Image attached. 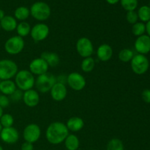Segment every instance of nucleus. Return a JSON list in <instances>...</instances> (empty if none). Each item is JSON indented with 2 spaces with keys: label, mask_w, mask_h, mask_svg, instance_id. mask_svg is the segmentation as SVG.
Instances as JSON below:
<instances>
[{
  "label": "nucleus",
  "mask_w": 150,
  "mask_h": 150,
  "mask_svg": "<svg viewBox=\"0 0 150 150\" xmlns=\"http://www.w3.org/2000/svg\"><path fill=\"white\" fill-rule=\"evenodd\" d=\"M69 135L67 126L62 122H54L48 126L45 131V138L51 144H60L64 142Z\"/></svg>",
  "instance_id": "obj_1"
},
{
  "label": "nucleus",
  "mask_w": 150,
  "mask_h": 150,
  "mask_svg": "<svg viewBox=\"0 0 150 150\" xmlns=\"http://www.w3.org/2000/svg\"><path fill=\"white\" fill-rule=\"evenodd\" d=\"M15 83L18 89L25 92L33 89L35 83V76L29 70H19L15 76Z\"/></svg>",
  "instance_id": "obj_2"
},
{
  "label": "nucleus",
  "mask_w": 150,
  "mask_h": 150,
  "mask_svg": "<svg viewBox=\"0 0 150 150\" xmlns=\"http://www.w3.org/2000/svg\"><path fill=\"white\" fill-rule=\"evenodd\" d=\"M57 83V77L54 74L50 73H45L44 74L38 76L35 80V86L37 91L40 93H46L50 92L51 88Z\"/></svg>",
  "instance_id": "obj_3"
},
{
  "label": "nucleus",
  "mask_w": 150,
  "mask_h": 150,
  "mask_svg": "<svg viewBox=\"0 0 150 150\" xmlns=\"http://www.w3.org/2000/svg\"><path fill=\"white\" fill-rule=\"evenodd\" d=\"M30 15L39 21H44L49 18L51 14V7L43 1L35 2L30 7Z\"/></svg>",
  "instance_id": "obj_4"
},
{
  "label": "nucleus",
  "mask_w": 150,
  "mask_h": 150,
  "mask_svg": "<svg viewBox=\"0 0 150 150\" xmlns=\"http://www.w3.org/2000/svg\"><path fill=\"white\" fill-rule=\"evenodd\" d=\"M18 72V67L14 61L7 59L0 60V79L10 80Z\"/></svg>",
  "instance_id": "obj_5"
},
{
  "label": "nucleus",
  "mask_w": 150,
  "mask_h": 150,
  "mask_svg": "<svg viewBox=\"0 0 150 150\" xmlns=\"http://www.w3.org/2000/svg\"><path fill=\"white\" fill-rule=\"evenodd\" d=\"M130 67L134 73L137 75H143L149 70V59L145 55L138 54L133 56L130 61Z\"/></svg>",
  "instance_id": "obj_6"
},
{
  "label": "nucleus",
  "mask_w": 150,
  "mask_h": 150,
  "mask_svg": "<svg viewBox=\"0 0 150 150\" xmlns=\"http://www.w3.org/2000/svg\"><path fill=\"white\" fill-rule=\"evenodd\" d=\"M25 46V42L23 38L18 36H13L8 38L4 43V50L10 55H17L22 52Z\"/></svg>",
  "instance_id": "obj_7"
},
{
  "label": "nucleus",
  "mask_w": 150,
  "mask_h": 150,
  "mask_svg": "<svg viewBox=\"0 0 150 150\" xmlns=\"http://www.w3.org/2000/svg\"><path fill=\"white\" fill-rule=\"evenodd\" d=\"M76 51L83 59L91 57L94 52L92 42L86 37L79 38L76 42Z\"/></svg>",
  "instance_id": "obj_8"
},
{
  "label": "nucleus",
  "mask_w": 150,
  "mask_h": 150,
  "mask_svg": "<svg viewBox=\"0 0 150 150\" xmlns=\"http://www.w3.org/2000/svg\"><path fill=\"white\" fill-rule=\"evenodd\" d=\"M49 32L50 29L48 25L43 23H39L31 28L30 35L34 41L41 42L48 38Z\"/></svg>",
  "instance_id": "obj_9"
},
{
  "label": "nucleus",
  "mask_w": 150,
  "mask_h": 150,
  "mask_svg": "<svg viewBox=\"0 0 150 150\" xmlns=\"http://www.w3.org/2000/svg\"><path fill=\"white\" fill-rule=\"evenodd\" d=\"M67 83L72 89L79 92L84 89L86 85V81L85 78L81 73L73 72L67 75Z\"/></svg>",
  "instance_id": "obj_10"
},
{
  "label": "nucleus",
  "mask_w": 150,
  "mask_h": 150,
  "mask_svg": "<svg viewBox=\"0 0 150 150\" xmlns=\"http://www.w3.org/2000/svg\"><path fill=\"white\" fill-rule=\"evenodd\" d=\"M41 136L40 127L38 125L32 124L26 126L23 132V137L25 142L34 144L38 142Z\"/></svg>",
  "instance_id": "obj_11"
},
{
  "label": "nucleus",
  "mask_w": 150,
  "mask_h": 150,
  "mask_svg": "<svg viewBox=\"0 0 150 150\" xmlns=\"http://www.w3.org/2000/svg\"><path fill=\"white\" fill-rule=\"evenodd\" d=\"M0 139L7 144H14L18 141L19 133L13 127H3L0 133Z\"/></svg>",
  "instance_id": "obj_12"
},
{
  "label": "nucleus",
  "mask_w": 150,
  "mask_h": 150,
  "mask_svg": "<svg viewBox=\"0 0 150 150\" xmlns=\"http://www.w3.org/2000/svg\"><path fill=\"white\" fill-rule=\"evenodd\" d=\"M29 71L33 75L40 76L45 73H48L49 66L46 63L45 60L42 58H35L29 64Z\"/></svg>",
  "instance_id": "obj_13"
},
{
  "label": "nucleus",
  "mask_w": 150,
  "mask_h": 150,
  "mask_svg": "<svg viewBox=\"0 0 150 150\" xmlns=\"http://www.w3.org/2000/svg\"><path fill=\"white\" fill-rule=\"evenodd\" d=\"M134 46L139 54H147L150 52V38L147 35L138 37L135 41Z\"/></svg>",
  "instance_id": "obj_14"
},
{
  "label": "nucleus",
  "mask_w": 150,
  "mask_h": 150,
  "mask_svg": "<svg viewBox=\"0 0 150 150\" xmlns=\"http://www.w3.org/2000/svg\"><path fill=\"white\" fill-rule=\"evenodd\" d=\"M50 94L54 100L57 101V102H61V101L64 100L67 97V87H66L65 84L57 82L50 90Z\"/></svg>",
  "instance_id": "obj_15"
},
{
  "label": "nucleus",
  "mask_w": 150,
  "mask_h": 150,
  "mask_svg": "<svg viewBox=\"0 0 150 150\" xmlns=\"http://www.w3.org/2000/svg\"><path fill=\"white\" fill-rule=\"evenodd\" d=\"M22 100L26 106L29 107V108L36 107L40 103L39 92L33 89L25 91L23 92Z\"/></svg>",
  "instance_id": "obj_16"
},
{
  "label": "nucleus",
  "mask_w": 150,
  "mask_h": 150,
  "mask_svg": "<svg viewBox=\"0 0 150 150\" xmlns=\"http://www.w3.org/2000/svg\"><path fill=\"white\" fill-rule=\"evenodd\" d=\"M113 56V49L108 44L104 43L100 45L97 50V57L101 62H108Z\"/></svg>",
  "instance_id": "obj_17"
},
{
  "label": "nucleus",
  "mask_w": 150,
  "mask_h": 150,
  "mask_svg": "<svg viewBox=\"0 0 150 150\" xmlns=\"http://www.w3.org/2000/svg\"><path fill=\"white\" fill-rule=\"evenodd\" d=\"M17 25V20L11 16H5L0 21L1 29L6 32H13L16 30Z\"/></svg>",
  "instance_id": "obj_18"
},
{
  "label": "nucleus",
  "mask_w": 150,
  "mask_h": 150,
  "mask_svg": "<svg viewBox=\"0 0 150 150\" xmlns=\"http://www.w3.org/2000/svg\"><path fill=\"white\" fill-rule=\"evenodd\" d=\"M67 129L72 132H79L82 130L84 126L83 119L79 117H72L67 120L66 123Z\"/></svg>",
  "instance_id": "obj_19"
},
{
  "label": "nucleus",
  "mask_w": 150,
  "mask_h": 150,
  "mask_svg": "<svg viewBox=\"0 0 150 150\" xmlns=\"http://www.w3.org/2000/svg\"><path fill=\"white\" fill-rule=\"evenodd\" d=\"M40 58L45 60L49 67H54L59 64L60 58L57 54L55 52H49V51H44L41 54Z\"/></svg>",
  "instance_id": "obj_20"
},
{
  "label": "nucleus",
  "mask_w": 150,
  "mask_h": 150,
  "mask_svg": "<svg viewBox=\"0 0 150 150\" xmlns=\"http://www.w3.org/2000/svg\"><path fill=\"white\" fill-rule=\"evenodd\" d=\"M17 89L15 81L10 80H3L0 82V92L2 95L10 96Z\"/></svg>",
  "instance_id": "obj_21"
},
{
  "label": "nucleus",
  "mask_w": 150,
  "mask_h": 150,
  "mask_svg": "<svg viewBox=\"0 0 150 150\" xmlns=\"http://www.w3.org/2000/svg\"><path fill=\"white\" fill-rule=\"evenodd\" d=\"M64 142L67 150H78L80 146L79 139L74 134H69Z\"/></svg>",
  "instance_id": "obj_22"
},
{
  "label": "nucleus",
  "mask_w": 150,
  "mask_h": 150,
  "mask_svg": "<svg viewBox=\"0 0 150 150\" xmlns=\"http://www.w3.org/2000/svg\"><path fill=\"white\" fill-rule=\"evenodd\" d=\"M30 16V10L28 7L24 6H21L16 9L14 12V18L16 20L21 21H25Z\"/></svg>",
  "instance_id": "obj_23"
},
{
  "label": "nucleus",
  "mask_w": 150,
  "mask_h": 150,
  "mask_svg": "<svg viewBox=\"0 0 150 150\" xmlns=\"http://www.w3.org/2000/svg\"><path fill=\"white\" fill-rule=\"evenodd\" d=\"M95 66V61L92 57L84 58L81 64V68L84 73H90L94 70Z\"/></svg>",
  "instance_id": "obj_24"
},
{
  "label": "nucleus",
  "mask_w": 150,
  "mask_h": 150,
  "mask_svg": "<svg viewBox=\"0 0 150 150\" xmlns=\"http://www.w3.org/2000/svg\"><path fill=\"white\" fill-rule=\"evenodd\" d=\"M16 32L18 36L21 38H24L29 35L31 32V26L29 23L26 21H21L18 23L16 27Z\"/></svg>",
  "instance_id": "obj_25"
},
{
  "label": "nucleus",
  "mask_w": 150,
  "mask_h": 150,
  "mask_svg": "<svg viewBox=\"0 0 150 150\" xmlns=\"http://www.w3.org/2000/svg\"><path fill=\"white\" fill-rule=\"evenodd\" d=\"M139 19L142 22H148L150 21V7L149 6L144 5L139 9L137 12Z\"/></svg>",
  "instance_id": "obj_26"
},
{
  "label": "nucleus",
  "mask_w": 150,
  "mask_h": 150,
  "mask_svg": "<svg viewBox=\"0 0 150 150\" xmlns=\"http://www.w3.org/2000/svg\"><path fill=\"white\" fill-rule=\"evenodd\" d=\"M106 150H125V146L120 139L114 138L108 142Z\"/></svg>",
  "instance_id": "obj_27"
},
{
  "label": "nucleus",
  "mask_w": 150,
  "mask_h": 150,
  "mask_svg": "<svg viewBox=\"0 0 150 150\" xmlns=\"http://www.w3.org/2000/svg\"><path fill=\"white\" fill-rule=\"evenodd\" d=\"M133 56H134V54L132 50L129 48H124L120 51L118 54V58L122 62H128L131 61Z\"/></svg>",
  "instance_id": "obj_28"
},
{
  "label": "nucleus",
  "mask_w": 150,
  "mask_h": 150,
  "mask_svg": "<svg viewBox=\"0 0 150 150\" xmlns=\"http://www.w3.org/2000/svg\"><path fill=\"white\" fill-rule=\"evenodd\" d=\"M146 32V25L143 22H137L132 26V33L136 37L142 36Z\"/></svg>",
  "instance_id": "obj_29"
},
{
  "label": "nucleus",
  "mask_w": 150,
  "mask_h": 150,
  "mask_svg": "<svg viewBox=\"0 0 150 150\" xmlns=\"http://www.w3.org/2000/svg\"><path fill=\"white\" fill-rule=\"evenodd\" d=\"M122 7L126 11H133L135 10L138 7V0H120Z\"/></svg>",
  "instance_id": "obj_30"
},
{
  "label": "nucleus",
  "mask_w": 150,
  "mask_h": 150,
  "mask_svg": "<svg viewBox=\"0 0 150 150\" xmlns=\"http://www.w3.org/2000/svg\"><path fill=\"white\" fill-rule=\"evenodd\" d=\"M0 124L2 127H13L14 124V118L10 114H3L0 118Z\"/></svg>",
  "instance_id": "obj_31"
},
{
  "label": "nucleus",
  "mask_w": 150,
  "mask_h": 150,
  "mask_svg": "<svg viewBox=\"0 0 150 150\" xmlns=\"http://www.w3.org/2000/svg\"><path fill=\"white\" fill-rule=\"evenodd\" d=\"M126 20L130 24L133 25L134 23H137L138 20H139V16H138L137 12H136L135 10L127 12V14H126Z\"/></svg>",
  "instance_id": "obj_32"
},
{
  "label": "nucleus",
  "mask_w": 150,
  "mask_h": 150,
  "mask_svg": "<svg viewBox=\"0 0 150 150\" xmlns=\"http://www.w3.org/2000/svg\"><path fill=\"white\" fill-rule=\"evenodd\" d=\"M23 91L20 90L18 89H16V90L10 95V100H12L13 102H18V101L21 100L23 98Z\"/></svg>",
  "instance_id": "obj_33"
},
{
  "label": "nucleus",
  "mask_w": 150,
  "mask_h": 150,
  "mask_svg": "<svg viewBox=\"0 0 150 150\" xmlns=\"http://www.w3.org/2000/svg\"><path fill=\"white\" fill-rule=\"evenodd\" d=\"M10 103V98H8V96L4 95H0V107H1L2 108H5L9 106Z\"/></svg>",
  "instance_id": "obj_34"
},
{
  "label": "nucleus",
  "mask_w": 150,
  "mask_h": 150,
  "mask_svg": "<svg viewBox=\"0 0 150 150\" xmlns=\"http://www.w3.org/2000/svg\"><path fill=\"white\" fill-rule=\"evenodd\" d=\"M142 100L146 103H150V89H144L142 93Z\"/></svg>",
  "instance_id": "obj_35"
},
{
  "label": "nucleus",
  "mask_w": 150,
  "mask_h": 150,
  "mask_svg": "<svg viewBox=\"0 0 150 150\" xmlns=\"http://www.w3.org/2000/svg\"><path fill=\"white\" fill-rule=\"evenodd\" d=\"M21 150H34L33 144L25 142L24 143L22 144L21 146Z\"/></svg>",
  "instance_id": "obj_36"
},
{
  "label": "nucleus",
  "mask_w": 150,
  "mask_h": 150,
  "mask_svg": "<svg viewBox=\"0 0 150 150\" xmlns=\"http://www.w3.org/2000/svg\"><path fill=\"white\" fill-rule=\"evenodd\" d=\"M67 76H65V75H59L57 77V82L65 84L67 83Z\"/></svg>",
  "instance_id": "obj_37"
},
{
  "label": "nucleus",
  "mask_w": 150,
  "mask_h": 150,
  "mask_svg": "<svg viewBox=\"0 0 150 150\" xmlns=\"http://www.w3.org/2000/svg\"><path fill=\"white\" fill-rule=\"evenodd\" d=\"M146 32L147 33V35L150 38V21L148 22H146Z\"/></svg>",
  "instance_id": "obj_38"
},
{
  "label": "nucleus",
  "mask_w": 150,
  "mask_h": 150,
  "mask_svg": "<svg viewBox=\"0 0 150 150\" xmlns=\"http://www.w3.org/2000/svg\"><path fill=\"white\" fill-rule=\"evenodd\" d=\"M107 1V3H108L109 4H111V5H114V4H117L119 1H120V0H105Z\"/></svg>",
  "instance_id": "obj_39"
},
{
  "label": "nucleus",
  "mask_w": 150,
  "mask_h": 150,
  "mask_svg": "<svg viewBox=\"0 0 150 150\" xmlns=\"http://www.w3.org/2000/svg\"><path fill=\"white\" fill-rule=\"evenodd\" d=\"M4 16H5V13H4V10H1V9H0V21H1V19L4 17Z\"/></svg>",
  "instance_id": "obj_40"
},
{
  "label": "nucleus",
  "mask_w": 150,
  "mask_h": 150,
  "mask_svg": "<svg viewBox=\"0 0 150 150\" xmlns=\"http://www.w3.org/2000/svg\"><path fill=\"white\" fill-rule=\"evenodd\" d=\"M3 115V108L1 107H0V118H1V116Z\"/></svg>",
  "instance_id": "obj_41"
},
{
  "label": "nucleus",
  "mask_w": 150,
  "mask_h": 150,
  "mask_svg": "<svg viewBox=\"0 0 150 150\" xmlns=\"http://www.w3.org/2000/svg\"><path fill=\"white\" fill-rule=\"evenodd\" d=\"M2 126H1V125L0 124V133H1V130H2Z\"/></svg>",
  "instance_id": "obj_42"
},
{
  "label": "nucleus",
  "mask_w": 150,
  "mask_h": 150,
  "mask_svg": "<svg viewBox=\"0 0 150 150\" xmlns=\"http://www.w3.org/2000/svg\"><path fill=\"white\" fill-rule=\"evenodd\" d=\"M0 150H4V149H3V147L1 146V145H0Z\"/></svg>",
  "instance_id": "obj_43"
},
{
  "label": "nucleus",
  "mask_w": 150,
  "mask_h": 150,
  "mask_svg": "<svg viewBox=\"0 0 150 150\" xmlns=\"http://www.w3.org/2000/svg\"><path fill=\"white\" fill-rule=\"evenodd\" d=\"M1 79H0V82H1Z\"/></svg>",
  "instance_id": "obj_44"
},
{
  "label": "nucleus",
  "mask_w": 150,
  "mask_h": 150,
  "mask_svg": "<svg viewBox=\"0 0 150 150\" xmlns=\"http://www.w3.org/2000/svg\"><path fill=\"white\" fill-rule=\"evenodd\" d=\"M149 7H150V1H149Z\"/></svg>",
  "instance_id": "obj_45"
},
{
  "label": "nucleus",
  "mask_w": 150,
  "mask_h": 150,
  "mask_svg": "<svg viewBox=\"0 0 150 150\" xmlns=\"http://www.w3.org/2000/svg\"><path fill=\"white\" fill-rule=\"evenodd\" d=\"M92 150H97V149H92Z\"/></svg>",
  "instance_id": "obj_46"
},
{
  "label": "nucleus",
  "mask_w": 150,
  "mask_h": 150,
  "mask_svg": "<svg viewBox=\"0 0 150 150\" xmlns=\"http://www.w3.org/2000/svg\"><path fill=\"white\" fill-rule=\"evenodd\" d=\"M0 29H1V26H0Z\"/></svg>",
  "instance_id": "obj_47"
}]
</instances>
